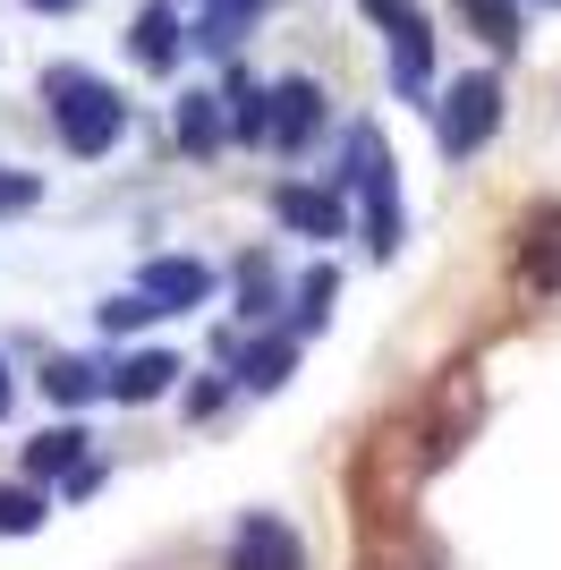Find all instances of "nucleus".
<instances>
[{
  "mask_svg": "<svg viewBox=\"0 0 561 570\" xmlns=\"http://www.w3.org/2000/svg\"><path fill=\"white\" fill-rule=\"evenodd\" d=\"M43 95H51V119H60V145H69L77 163L111 154V145H119V128H128L119 95L102 86V77H86V69H51V77H43Z\"/></svg>",
  "mask_w": 561,
  "mask_h": 570,
  "instance_id": "obj_1",
  "label": "nucleus"
},
{
  "mask_svg": "<svg viewBox=\"0 0 561 570\" xmlns=\"http://www.w3.org/2000/svg\"><path fill=\"white\" fill-rule=\"evenodd\" d=\"M341 188L357 196V214H366V238L392 256L400 247V179H392V154H383V137H374L366 119L350 128V170H341Z\"/></svg>",
  "mask_w": 561,
  "mask_h": 570,
  "instance_id": "obj_2",
  "label": "nucleus"
},
{
  "mask_svg": "<svg viewBox=\"0 0 561 570\" xmlns=\"http://www.w3.org/2000/svg\"><path fill=\"white\" fill-rule=\"evenodd\" d=\"M366 18L392 35V95L417 102L425 86H434V35H425V18L409 9V0H366Z\"/></svg>",
  "mask_w": 561,
  "mask_h": 570,
  "instance_id": "obj_3",
  "label": "nucleus"
},
{
  "mask_svg": "<svg viewBox=\"0 0 561 570\" xmlns=\"http://www.w3.org/2000/svg\"><path fill=\"white\" fill-rule=\"evenodd\" d=\"M493 128H502V77L476 69V77H460L451 102H443V154H476Z\"/></svg>",
  "mask_w": 561,
  "mask_h": 570,
  "instance_id": "obj_4",
  "label": "nucleus"
},
{
  "mask_svg": "<svg viewBox=\"0 0 561 570\" xmlns=\"http://www.w3.org/2000/svg\"><path fill=\"white\" fill-rule=\"evenodd\" d=\"M324 137V86H306V77H280L273 95H264V128L256 145H280V154H298V145Z\"/></svg>",
  "mask_w": 561,
  "mask_h": 570,
  "instance_id": "obj_5",
  "label": "nucleus"
},
{
  "mask_svg": "<svg viewBox=\"0 0 561 570\" xmlns=\"http://www.w3.org/2000/svg\"><path fill=\"white\" fill-rule=\"evenodd\" d=\"M213 289V273L196 256H154L137 273V298H145V315H179V307H196V298H205Z\"/></svg>",
  "mask_w": 561,
  "mask_h": 570,
  "instance_id": "obj_6",
  "label": "nucleus"
},
{
  "mask_svg": "<svg viewBox=\"0 0 561 570\" xmlns=\"http://www.w3.org/2000/svg\"><path fill=\"white\" fill-rule=\"evenodd\" d=\"M230 570H306L298 528H280V520H238V537H230Z\"/></svg>",
  "mask_w": 561,
  "mask_h": 570,
  "instance_id": "obj_7",
  "label": "nucleus"
},
{
  "mask_svg": "<svg viewBox=\"0 0 561 570\" xmlns=\"http://www.w3.org/2000/svg\"><path fill=\"white\" fill-rule=\"evenodd\" d=\"M230 366H238V383H247V392H280V383L298 375V333H256V341L238 333V357H230Z\"/></svg>",
  "mask_w": 561,
  "mask_h": 570,
  "instance_id": "obj_8",
  "label": "nucleus"
},
{
  "mask_svg": "<svg viewBox=\"0 0 561 570\" xmlns=\"http://www.w3.org/2000/svg\"><path fill=\"white\" fill-rule=\"evenodd\" d=\"M86 469H94V443H86V426H51V434H35V443H26V476L77 485Z\"/></svg>",
  "mask_w": 561,
  "mask_h": 570,
  "instance_id": "obj_9",
  "label": "nucleus"
},
{
  "mask_svg": "<svg viewBox=\"0 0 561 570\" xmlns=\"http://www.w3.org/2000/svg\"><path fill=\"white\" fill-rule=\"evenodd\" d=\"M273 214L289 222L298 238H341V230H350V214H341V196H332V188H280Z\"/></svg>",
  "mask_w": 561,
  "mask_h": 570,
  "instance_id": "obj_10",
  "label": "nucleus"
},
{
  "mask_svg": "<svg viewBox=\"0 0 561 570\" xmlns=\"http://www.w3.org/2000/svg\"><path fill=\"white\" fill-rule=\"evenodd\" d=\"M519 282L528 289H561V214H537L519 238Z\"/></svg>",
  "mask_w": 561,
  "mask_h": 570,
  "instance_id": "obj_11",
  "label": "nucleus"
},
{
  "mask_svg": "<svg viewBox=\"0 0 561 570\" xmlns=\"http://www.w3.org/2000/svg\"><path fill=\"white\" fill-rule=\"evenodd\" d=\"M170 375H179V357H170V350H128L111 366V392H119V401H154V392H170Z\"/></svg>",
  "mask_w": 561,
  "mask_h": 570,
  "instance_id": "obj_12",
  "label": "nucleus"
},
{
  "mask_svg": "<svg viewBox=\"0 0 561 570\" xmlns=\"http://www.w3.org/2000/svg\"><path fill=\"white\" fill-rule=\"evenodd\" d=\"M102 383H111V375H102L94 357H51V366H43V392H51V409H86L94 392H102Z\"/></svg>",
  "mask_w": 561,
  "mask_h": 570,
  "instance_id": "obj_13",
  "label": "nucleus"
},
{
  "mask_svg": "<svg viewBox=\"0 0 561 570\" xmlns=\"http://www.w3.org/2000/svg\"><path fill=\"white\" fill-rule=\"evenodd\" d=\"M222 137H230V111H222L213 95H187V102H179V154H196V163H205Z\"/></svg>",
  "mask_w": 561,
  "mask_h": 570,
  "instance_id": "obj_14",
  "label": "nucleus"
},
{
  "mask_svg": "<svg viewBox=\"0 0 561 570\" xmlns=\"http://www.w3.org/2000/svg\"><path fill=\"white\" fill-rule=\"evenodd\" d=\"M128 51H137L145 69H170V60H179V18H170V9H145V18L128 26Z\"/></svg>",
  "mask_w": 561,
  "mask_h": 570,
  "instance_id": "obj_15",
  "label": "nucleus"
},
{
  "mask_svg": "<svg viewBox=\"0 0 561 570\" xmlns=\"http://www.w3.org/2000/svg\"><path fill=\"white\" fill-rule=\"evenodd\" d=\"M256 18H264V0H205V43H213V51H230Z\"/></svg>",
  "mask_w": 561,
  "mask_h": 570,
  "instance_id": "obj_16",
  "label": "nucleus"
},
{
  "mask_svg": "<svg viewBox=\"0 0 561 570\" xmlns=\"http://www.w3.org/2000/svg\"><path fill=\"white\" fill-rule=\"evenodd\" d=\"M460 18L476 26V35H485L493 51H511V43H519V18H511V0H460Z\"/></svg>",
  "mask_w": 561,
  "mask_h": 570,
  "instance_id": "obj_17",
  "label": "nucleus"
},
{
  "mask_svg": "<svg viewBox=\"0 0 561 570\" xmlns=\"http://www.w3.org/2000/svg\"><path fill=\"white\" fill-rule=\"evenodd\" d=\"M43 528V494L35 485H0V537H35Z\"/></svg>",
  "mask_w": 561,
  "mask_h": 570,
  "instance_id": "obj_18",
  "label": "nucleus"
},
{
  "mask_svg": "<svg viewBox=\"0 0 561 570\" xmlns=\"http://www.w3.org/2000/svg\"><path fill=\"white\" fill-rule=\"evenodd\" d=\"M238 307H247V315H273V307H280L273 264H264V256H247V264H238Z\"/></svg>",
  "mask_w": 561,
  "mask_h": 570,
  "instance_id": "obj_19",
  "label": "nucleus"
},
{
  "mask_svg": "<svg viewBox=\"0 0 561 570\" xmlns=\"http://www.w3.org/2000/svg\"><path fill=\"white\" fill-rule=\"evenodd\" d=\"M35 196H43V179H35V170H9V163H0V214H26Z\"/></svg>",
  "mask_w": 561,
  "mask_h": 570,
  "instance_id": "obj_20",
  "label": "nucleus"
},
{
  "mask_svg": "<svg viewBox=\"0 0 561 570\" xmlns=\"http://www.w3.org/2000/svg\"><path fill=\"white\" fill-rule=\"evenodd\" d=\"M324 307H332V264H315V273H306V298H298V333L324 324Z\"/></svg>",
  "mask_w": 561,
  "mask_h": 570,
  "instance_id": "obj_21",
  "label": "nucleus"
},
{
  "mask_svg": "<svg viewBox=\"0 0 561 570\" xmlns=\"http://www.w3.org/2000/svg\"><path fill=\"white\" fill-rule=\"evenodd\" d=\"M222 401H230V383H222V375H205V383H196V401H187V409H196V417H213V409H222Z\"/></svg>",
  "mask_w": 561,
  "mask_h": 570,
  "instance_id": "obj_22",
  "label": "nucleus"
},
{
  "mask_svg": "<svg viewBox=\"0 0 561 570\" xmlns=\"http://www.w3.org/2000/svg\"><path fill=\"white\" fill-rule=\"evenodd\" d=\"M9 401H18V375H9V357H0V417H9Z\"/></svg>",
  "mask_w": 561,
  "mask_h": 570,
  "instance_id": "obj_23",
  "label": "nucleus"
},
{
  "mask_svg": "<svg viewBox=\"0 0 561 570\" xmlns=\"http://www.w3.org/2000/svg\"><path fill=\"white\" fill-rule=\"evenodd\" d=\"M26 9H43V18H69V9H86V0H26Z\"/></svg>",
  "mask_w": 561,
  "mask_h": 570,
  "instance_id": "obj_24",
  "label": "nucleus"
},
{
  "mask_svg": "<svg viewBox=\"0 0 561 570\" xmlns=\"http://www.w3.org/2000/svg\"><path fill=\"white\" fill-rule=\"evenodd\" d=\"M553 9H561V0H553Z\"/></svg>",
  "mask_w": 561,
  "mask_h": 570,
  "instance_id": "obj_25",
  "label": "nucleus"
}]
</instances>
